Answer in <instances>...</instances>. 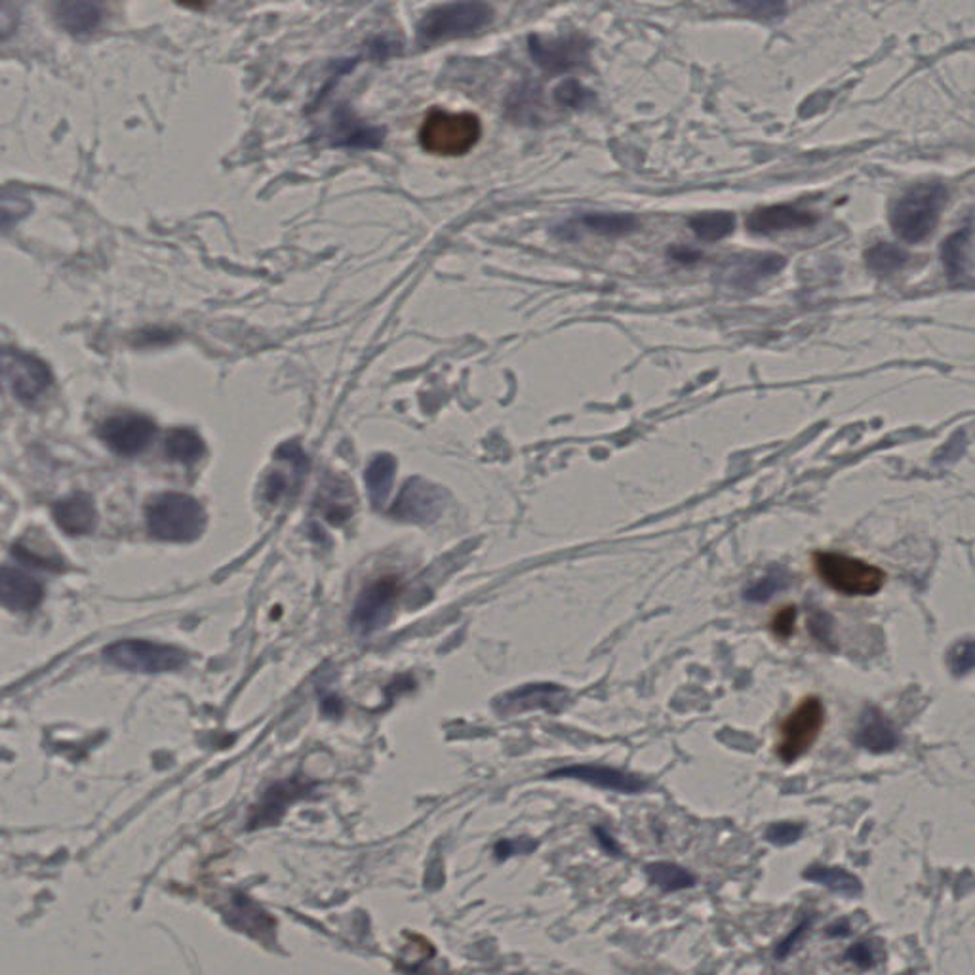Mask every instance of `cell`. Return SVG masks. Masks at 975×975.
Returning <instances> with one entry per match:
<instances>
[{
  "instance_id": "cell-1",
  "label": "cell",
  "mask_w": 975,
  "mask_h": 975,
  "mask_svg": "<svg viewBox=\"0 0 975 975\" xmlns=\"http://www.w3.org/2000/svg\"><path fill=\"white\" fill-rule=\"evenodd\" d=\"M147 526L151 536L170 543H191L206 530V511L191 495L162 494L147 505Z\"/></svg>"
},
{
  "instance_id": "cell-2",
  "label": "cell",
  "mask_w": 975,
  "mask_h": 975,
  "mask_svg": "<svg viewBox=\"0 0 975 975\" xmlns=\"http://www.w3.org/2000/svg\"><path fill=\"white\" fill-rule=\"evenodd\" d=\"M945 203L947 190L941 183H918L892 206V229L903 241H926L938 227Z\"/></svg>"
},
{
  "instance_id": "cell-3",
  "label": "cell",
  "mask_w": 975,
  "mask_h": 975,
  "mask_svg": "<svg viewBox=\"0 0 975 975\" xmlns=\"http://www.w3.org/2000/svg\"><path fill=\"white\" fill-rule=\"evenodd\" d=\"M494 20V10L486 0H454L431 8L417 23V38L422 44L445 43L454 38L471 37Z\"/></svg>"
},
{
  "instance_id": "cell-4",
  "label": "cell",
  "mask_w": 975,
  "mask_h": 975,
  "mask_svg": "<svg viewBox=\"0 0 975 975\" xmlns=\"http://www.w3.org/2000/svg\"><path fill=\"white\" fill-rule=\"evenodd\" d=\"M482 136L481 118L474 113H448L433 110L420 128V144L431 154L461 157L469 153Z\"/></svg>"
},
{
  "instance_id": "cell-5",
  "label": "cell",
  "mask_w": 975,
  "mask_h": 975,
  "mask_svg": "<svg viewBox=\"0 0 975 975\" xmlns=\"http://www.w3.org/2000/svg\"><path fill=\"white\" fill-rule=\"evenodd\" d=\"M817 575L830 589L846 597H871L884 587L886 574L879 566L840 553H815Z\"/></svg>"
},
{
  "instance_id": "cell-6",
  "label": "cell",
  "mask_w": 975,
  "mask_h": 975,
  "mask_svg": "<svg viewBox=\"0 0 975 975\" xmlns=\"http://www.w3.org/2000/svg\"><path fill=\"white\" fill-rule=\"evenodd\" d=\"M103 655L118 669L146 673V675L182 669L187 663V654L182 649L138 639L115 642L103 650Z\"/></svg>"
},
{
  "instance_id": "cell-7",
  "label": "cell",
  "mask_w": 975,
  "mask_h": 975,
  "mask_svg": "<svg viewBox=\"0 0 975 975\" xmlns=\"http://www.w3.org/2000/svg\"><path fill=\"white\" fill-rule=\"evenodd\" d=\"M823 724H825V707L822 699L815 696L802 699L793 713L789 714L779 726V742L776 745L778 757L787 765H793L799 758L804 757L822 734Z\"/></svg>"
},
{
  "instance_id": "cell-8",
  "label": "cell",
  "mask_w": 975,
  "mask_h": 975,
  "mask_svg": "<svg viewBox=\"0 0 975 975\" xmlns=\"http://www.w3.org/2000/svg\"><path fill=\"white\" fill-rule=\"evenodd\" d=\"M528 51L541 71L562 74L589 64L590 43L582 33H572L564 37L530 35Z\"/></svg>"
},
{
  "instance_id": "cell-9",
  "label": "cell",
  "mask_w": 975,
  "mask_h": 975,
  "mask_svg": "<svg viewBox=\"0 0 975 975\" xmlns=\"http://www.w3.org/2000/svg\"><path fill=\"white\" fill-rule=\"evenodd\" d=\"M446 503L448 494L443 487L415 477L402 487L391 507V517L408 525H431L443 515Z\"/></svg>"
},
{
  "instance_id": "cell-10",
  "label": "cell",
  "mask_w": 975,
  "mask_h": 975,
  "mask_svg": "<svg viewBox=\"0 0 975 975\" xmlns=\"http://www.w3.org/2000/svg\"><path fill=\"white\" fill-rule=\"evenodd\" d=\"M401 595V582L389 575L368 585L353 608L351 626L360 634H370L389 623Z\"/></svg>"
},
{
  "instance_id": "cell-11",
  "label": "cell",
  "mask_w": 975,
  "mask_h": 975,
  "mask_svg": "<svg viewBox=\"0 0 975 975\" xmlns=\"http://www.w3.org/2000/svg\"><path fill=\"white\" fill-rule=\"evenodd\" d=\"M4 381L18 401L33 404L51 386V371L43 360L20 351L4 349L2 353Z\"/></svg>"
},
{
  "instance_id": "cell-12",
  "label": "cell",
  "mask_w": 975,
  "mask_h": 975,
  "mask_svg": "<svg viewBox=\"0 0 975 975\" xmlns=\"http://www.w3.org/2000/svg\"><path fill=\"white\" fill-rule=\"evenodd\" d=\"M154 435H157V425L146 415L134 414V412L111 415L110 420L103 422L102 429H100L103 443L124 458H131V456H138L141 451L147 450V446L153 443Z\"/></svg>"
},
{
  "instance_id": "cell-13",
  "label": "cell",
  "mask_w": 975,
  "mask_h": 975,
  "mask_svg": "<svg viewBox=\"0 0 975 975\" xmlns=\"http://www.w3.org/2000/svg\"><path fill=\"white\" fill-rule=\"evenodd\" d=\"M549 778L575 779V781L589 783L597 789L623 794L641 793L642 789L646 787V781L639 776L613 770V768H605V766H569V768H561L557 772L549 773Z\"/></svg>"
},
{
  "instance_id": "cell-14",
  "label": "cell",
  "mask_w": 975,
  "mask_h": 975,
  "mask_svg": "<svg viewBox=\"0 0 975 975\" xmlns=\"http://www.w3.org/2000/svg\"><path fill=\"white\" fill-rule=\"evenodd\" d=\"M275 463L277 469H273V473L265 482V500L271 503H277L280 497L294 494L303 474L307 473V458L296 445L278 448Z\"/></svg>"
},
{
  "instance_id": "cell-15",
  "label": "cell",
  "mask_w": 975,
  "mask_h": 975,
  "mask_svg": "<svg viewBox=\"0 0 975 975\" xmlns=\"http://www.w3.org/2000/svg\"><path fill=\"white\" fill-rule=\"evenodd\" d=\"M815 221L817 218L812 211L801 210L791 204H778L753 211L747 219V229L750 233L772 234L814 226Z\"/></svg>"
},
{
  "instance_id": "cell-16",
  "label": "cell",
  "mask_w": 975,
  "mask_h": 975,
  "mask_svg": "<svg viewBox=\"0 0 975 975\" xmlns=\"http://www.w3.org/2000/svg\"><path fill=\"white\" fill-rule=\"evenodd\" d=\"M0 598L10 611H33L44 598V587L25 572L4 566L0 574Z\"/></svg>"
},
{
  "instance_id": "cell-17",
  "label": "cell",
  "mask_w": 975,
  "mask_h": 975,
  "mask_svg": "<svg viewBox=\"0 0 975 975\" xmlns=\"http://www.w3.org/2000/svg\"><path fill=\"white\" fill-rule=\"evenodd\" d=\"M307 791H309V785L301 783L298 779H291V781H285V783L271 787L269 791H265V794H263L262 802L252 810L250 819H248L250 827L255 829V827L277 823L291 802L298 801L299 796H303Z\"/></svg>"
},
{
  "instance_id": "cell-18",
  "label": "cell",
  "mask_w": 975,
  "mask_h": 975,
  "mask_svg": "<svg viewBox=\"0 0 975 975\" xmlns=\"http://www.w3.org/2000/svg\"><path fill=\"white\" fill-rule=\"evenodd\" d=\"M54 520L67 536H88L97 526L95 503L88 494H73L54 505Z\"/></svg>"
},
{
  "instance_id": "cell-19",
  "label": "cell",
  "mask_w": 975,
  "mask_h": 975,
  "mask_svg": "<svg viewBox=\"0 0 975 975\" xmlns=\"http://www.w3.org/2000/svg\"><path fill=\"white\" fill-rule=\"evenodd\" d=\"M853 739L861 749L874 753V755L890 753L899 745V735L895 732L894 724L876 709H869L861 716Z\"/></svg>"
},
{
  "instance_id": "cell-20",
  "label": "cell",
  "mask_w": 975,
  "mask_h": 975,
  "mask_svg": "<svg viewBox=\"0 0 975 975\" xmlns=\"http://www.w3.org/2000/svg\"><path fill=\"white\" fill-rule=\"evenodd\" d=\"M54 15L64 30L73 35H88L100 25L102 12L90 0H56Z\"/></svg>"
},
{
  "instance_id": "cell-21",
  "label": "cell",
  "mask_w": 975,
  "mask_h": 975,
  "mask_svg": "<svg viewBox=\"0 0 975 975\" xmlns=\"http://www.w3.org/2000/svg\"><path fill=\"white\" fill-rule=\"evenodd\" d=\"M394 473H397V461L393 456L379 454L371 459L370 466L366 469L365 481L374 509H381L386 505L393 487Z\"/></svg>"
},
{
  "instance_id": "cell-22",
  "label": "cell",
  "mask_w": 975,
  "mask_h": 975,
  "mask_svg": "<svg viewBox=\"0 0 975 975\" xmlns=\"http://www.w3.org/2000/svg\"><path fill=\"white\" fill-rule=\"evenodd\" d=\"M970 237H972V229L964 227L959 233L949 237L945 244H943V263H945L947 277L953 285L966 283L970 278Z\"/></svg>"
},
{
  "instance_id": "cell-23",
  "label": "cell",
  "mask_w": 975,
  "mask_h": 975,
  "mask_svg": "<svg viewBox=\"0 0 975 975\" xmlns=\"http://www.w3.org/2000/svg\"><path fill=\"white\" fill-rule=\"evenodd\" d=\"M804 879L827 886L833 892L846 895V897H858L863 890V884L858 876L848 873L842 867H810L808 871H804Z\"/></svg>"
},
{
  "instance_id": "cell-24",
  "label": "cell",
  "mask_w": 975,
  "mask_h": 975,
  "mask_svg": "<svg viewBox=\"0 0 975 975\" xmlns=\"http://www.w3.org/2000/svg\"><path fill=\"white\" fill-rule=\"evenodd\" d=\"M204 451H206V446L195 431L177 427V429L168 433L167 456L172 461H177L183 466H193L203 458Z\"/></svg>"
},
{
  "instance_id": "cell-25",
  "label": "cell",
  "mask_w": 975,
  "mask_h": 975,
  "mask_svg": "<svg viewBox=\"0 0 975 975\" xmlns=\"http://www.w3.org/2000/svg\"><path fill=\"white\" fill-rule=\"evenodd\" d=\"M564 688L554 685H530L509 693V701L505 706L511 711H525V709H538V707L554 706V701L561 699Z\"/></svg>"
},
{
  "instance_id": "cell-26",
  "label": "cell",
  "mask_w": 975,
  "mask_h": 975,
  "mask_svg": "<svg viewBox=\"0 0 975 975\" xmlns=\"http://www.w3.org/2000/svg\"><path fill=\"white\" fill-rule=\"evenodd\" d=\"M785 265V260L779 255H747L742 257L734 267L732 280L735 285L742 283H757L760 278L770 277Z\"/></svg>"
},
{
  "instance_id": "cell-27",
  "label": "cell",
  "mask_w": 975,
  "mask_h": 975,
  "mask_svg": "<svg viewBox=\"0 0 975 975\" xmlns=\"http://www.w3.org/2000/svg\"><path fill=\"white\" fill-rule=\"evenodd\" d=\"M734 226L735 219L730 211H706L690 219L693 233L707 242L721 241L729 237L734 231Z\"/></svg>"
},
{
  "instance_id": "cell-28",
  "label": "cell",
  "mask_w": 975,
  "mask_h": 975,
  "mask_svg": "<svg viewBox=\"0 0 975 975\" xmlns=\"http://www.w3.org/2000/svg\"><path fill=\"white\" fill-rule=\"evenodd\" d=\"M646 874L650 882L663 892L691 888L696 884V876L686 871L685 867L675 863H650L646 865Z\"/></svg>"
},
{
  "instance_id": "cell-29",
  "label": "cell",
  "mask_w": 975,
  "mask_h": 975,
  "mask_svg": "<svg viewBox=\"0 0 975 975\" xmlns=\"http://www.w3.org/2000/svg\"><path fill=\"white\" fill-rule=\"evenodd\" d=\"M865 262L869 265V269L876 273V275H881V277H888L895 271L902 269L905 263L909 262V254L902 250V248L894 246V244H874L873 248H869L865 254Z\"/></svg>"
},
{
  "instance_id": "cell-30",
  "label": "cell",
  "mask_w": 975,
  "mask_h": 975,
  "mask_svg": "<svg viewBox=\"0 0 975 975\" xmlns=\"http://www.w3.org/2000/svg\"><path fill=\"white\" fill-rule=\"evenodd\" d=\"M14 553L18 554L20 561L38 566V569L54 570V572H61V570L66 569L64 557L48 541L44 546H37L35 541H31V543L20 541L14 547Z\"/></svg>"
},
{
  "instance_id": "cell-31",
  "label": "cell",
  "mask_w": 975,
  "mask_h": 975,
  "mask_svg": "<svg viewBox=\"0 0 975 975\" xmlns=\"http://www.w3.org/2000/svg\"><path fill=\"white\" fill-rule=\"evenodd\" d=\"M554 100L566 110H587L595 103V92L589 88L583 87L582 82L575 79H564V81L554 88Z\"/></svg>"
},
{
  "instance_id": "cell-32",
  "label": "cell",
  "mask_w": 975,
  "mask_h": 975,
  "mask_svg": "<svg viewBox=\"0 0 975 975\" xmlns=\"http://www.w3.org/2000/svg\"><path fill=\"white\" fill-rule=\"evenodd\" d=\"M583 226L589 227L590 231L598 234H626L633 231L639 226V221L633 216L627 214H593L583 218Z\"/></svg>"
},
{
  "instance_id": "cell-33",
  "label": "cell",
  "mask_w": 975,
  "mask_h": 975,
  "mask_svg": "<svg viewBox=\"0 0 975 975\" xmlns=\"http://www.w3.org/2000/svg\"><path fill=\"white\" fill-rule=\"evenodd\" d=\"M735 7L765 22L781 20L787 12V0H732Z\"/></svg>"
},
{
  "instance_id": "cell-34",
  "label": "cell",
  "mask_w": 975,
  "mask_h": 975,
  "mask_svg": "<svg viewBox=\"0 0 975 975\" xmlns=\"http://www.w3.org/2000/svg\"><path fill=\"white\" fill-rule=\"evenodd\" d=\"M785 575H766L765 580H760L757 585H753V587L745 590V598L750 600V603H766V600H770L778 590L785 589Z\"/></svg>"
},
{
  "instance_id": "cell-35",
  "label": "cell",
  "mask_w": 975,
  "mask_h": 975,
  "mask_svg": "<svg viewBox=\"0 0 975 975\" xmlns=\"http://www.w3.org/2000/svg\"><path fill=\"white\" fill-rule=\"evenodd\" d=\"M949 667L956 677L968 675L975 669V641L962 642L949 654Z\"/></svg>"
},
{
  "instance_id": "cell-36",
  "label": "cell",
  "mask_w": 975,
  "mask_h": 975,
  "mask_svg": "<svg viewBox=\"0 0 975 975\" xmlns=\"http://www.w3.org/2000/svg\"><path fill=\"white\" fill-rule=\"evenodd\" d=\"M802 833H804V827L796 823H776L766 833V840L776 846L794 845L802 837Z\"/></svg>"
},
{
  "instance_id": "cell-37",
  "label": "cell",
  "mask_w": 975,
  "mask_h": 975,
  "mask_svg": "<svg viewBox=\"0 0 975 975\" xmlns=\"http://www.w3.org/2000/svg\"><path fill=\"white\" fill-rule=\"evenodd\" d=\"M794 623H796V608L794 606H785L773 616L772 631L779 639H789L794 633Z\"/></svg>"
},
{
  "instance_id": "cell-38",
  "label": "cell",
  "mask_w": 975,
  "mask_h": 975,
  "mask_svg": "<svg viewBox=\"0 0 975 975\" xmlns=\"http://www.w3.org/2000/svg\"><path fill=\"white\" fill-rule=\"evenodd\" d=\"M530 850H534V846L528 848L525 845V840H503L495 848V853H497V858L505 859L509 858V856H517V853L530 852Z\"/></svg>"
},
{
  "instance_id": "cell-39",
  "label": "cell",
  "mask_w": 975,
  "mask_h": 975,
  "mask_svg": "<svg viewBox=\"0 0 975 975\" xmlns=\"http://www.w3.org/2000/svg\"><path fill=\"white\" fill-rule=\"evenodd\" d=\"M848 959H852V962H856L858 966H871L873 964V954H871V949L867 943H858V945H853L850 951H848Z\"/></svg>"
},
{
  "instance_id": "cell-40",
  "label": "cell",
  "mask_w": 975,
  "mask_h": 975,
  "mask_svg": "<svg viewBox=\"0 0 975 975\" xmlns=\"http://www.w3.org/2000/svg\"><path fill=\"white\" fill-rule=\"evenodd\" d=\"M180 7L191 8V10H203L208 0H175Z\"/></svg>"
}]
</instances>
